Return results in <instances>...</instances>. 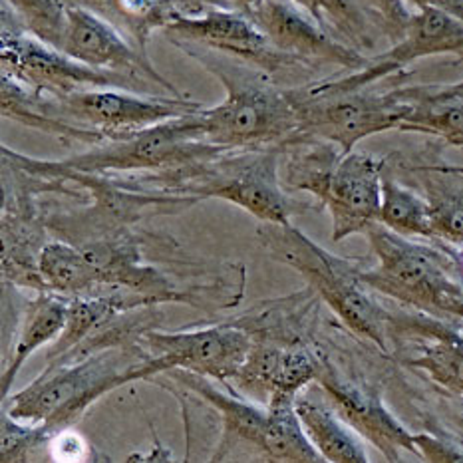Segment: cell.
Returning a JSON list of instances; mask_svg holds the SVG:
<instances>
[{"label": "cell", "instance_id": "33", "mask_svg": "<svg viewBox=\"0 0 463 463\" xmlns=\"http://www.w3.org/2000/svg\"><path fill=\"white\" fill-rule=\"evenodd\" d=\"M414 8H436L463 23V0H406Z\"/></svg>", "mask_w": 463, "mask_h": 463}, {"label": "cell", "instance_id": "27", "mask_svg": "<svg viewBox=\"0 0 463 463\" xmlns=\"http://www.w3.org/2000/svg\"><path fill=\"white\" fill-rule=\"evenodd\" d=\"M340 43L364 54L374 48L372 20L358 0H290Z\"/></svg>", "mask_w": 463, "mask_h": 463}, {"label": "cell", "instance_id": "23", "mask_svg": "<svg viewBox=\"0 0 463 463\" xmlns=\"http://www.w3.org/2000/svg\"><path fill=\"white\" fill-rule=\"evenodd\" d=\"M408 169L418 175L424 187L434 239L463 247V175L449 174L436 164L411 165Z\"/></svg>", "mask_w": 463, "mask_h": 463}, {"label": "cell", "instance_id": "2", "mask_svg": "<svg viewBox=\"0 0 463 463\" xmlns=\"http://www.w3.org/2000/svg\"><path fill=\"white\" fill-rule=\"evenodd\" d=\"M283 154V147L229 149L191 165L159 174H126L119 179L136 189L164 191L195 201L223 199L263 223L285 225L315 205L288 197L280 187L279 167Z\"/></svg>", "mask_w": 463, "mask_h": 463}, {"label": "cell", "instance_id": "35", "mask_svg": "<svg viewBox=\"0 0 463 463\" xmlns=\"http://www.w3.org/2000/svg\"><path fill=\"white\" fill-rule=\"evenodd\" d=\"M439 169L444 171H449V174H458V175H463V165H448V164H436Z\"/></svg>", "mask_w": 463, "mask_h": 463}, {"label": "cell", "instance_id": "21", "mask_svg": "<svg viewBox=\"0 0 463 463\" xmlns=\"http://www.w3.org/2000/svg\"><path fill=\"white\" fill-rule=\"evenodd\" d=\"M411 112L400 132H418L463 149V80L449 86H411Z\"/></svg>", "mask_w": 463, "mask_h": 463}, {"label": "cell", "instance_id": "19", "mask_svg": "<svg viewBox=\"0 0 463 463\" xmlns=\"http://www.w3.org/2000/svg\"><path fill=\"white\" fill-rule=\"evenodd\" d=\"M68 305L70 298L58 293L43 290L36 298L30 300L24 310L23 322H20L18 336L13 346V352L6 358L3 370V400L8 398L10 388L18 376L20 368L26 364V360L34 354L38 348L52 345L62 335L68 320Z\"/></svg>", "mask_w": 463, "mask_h": 463}, {"label": "cell", "instance_id": "25", "mask_svg": "<svg viewBox=\"0 0 463 463\" xmlns=\"http://www.w3.org/2000/svg\"><path fill=\"white\" fill-rule=\"evenodd\" d=\"M428 325L431 342L421 346L414 358H408L406 366L424 370L439 386L463 396V330L448 328L436 320H428Z\"/></svg>", "mask_w": 463, "mask_h": 463}, {"label": "cell", "instance_id": "7", "mask_svg": "<svg viewBox=\"0 0 463 463\" xmlns=\"http://www.w3.org/2000/svg\"><path fill=\"white\" fill-rule=\"evenodd\" d=\"M378 259L360 270L370 290L430 315L454 317L463 305V265L448 250L418 243L376 221L364 233Z\"/></svg>", "mask_w": 463, "mask_h": 463}, {"label": "cell", "instance_id": "5", "mask_svg": "<svg viewBox=\"0 0 463 463\" xmlns=\"http://www.w3.org/2000/svg\"><path fill=\"white\" fill-rule=\"evenodd\" d=\"M225 147L201 142L191 136L184 116L167 119L157 126L139 129L104 144L90 146L88 152L70 156L66 159H36L23 156L3 146V161L46 179H58L64 174H159L197 164L219 154Z\"/></svg>", "mask_w": 463, "mask_h": 463}, {"label": "cell", "instance_id": "12", "mask_svg": "<svg viewBox=\"0 0 463 463\" xmlns=\"http://www.w3.org/2000/svg\"><path fill=\"white\" fill-rule=\"evenodd\" d=\"M439 54H456L463 58V23L436 8H420L411 14L404 36L390 50L368 58L364 68L346 76L318 80L305 84L310 94H340L364 90L370 84L398 74L416 60Z\"/></svg>", "mask_w": 463, "mask_h": 463}, {"label": "cell", "instance_id": "13", "mask_svg": "<svg viewBox=\"0 0 463 463\" xmlns=\"http://www.w3.org/2000/svg\"><path fill=\"white\" fill-rule=\"evenodd\" d=\"M58 50L90 68L129 76L152 94L154 90H161L167 96H184L157 72L147 54L139 52L116 26L90 13L88 8L70 5L64 36Z\"/></svg>", "mask_w": 463, "mask_h": 463}, {"label": "cell", "instance_id": "31", "mask_svg": "<svg viewBox=\"0 0 463 463\" xmlns=\"http://www.w3.org/2000/svg\"><path fill=\"white\" fill-rule=\"evenodd\" d=\"M414 444L418 448V454L426 461H463V446H458L449 439L436 438L431 434H414Z\"/></svg>", "mask_w": 463, "mask_h": 463}, {"label": "cell", "instance_id": "16", "mask_svg": "<svg viewBox=\"0 0 463 463\" xmlns=\"http://www.w3.org/2000/svg\"><path fill=\"white\" fill-rule=\"evenodd\" d=\"M318 376V356L305 346H277L253 340L243 368L233 380L239 388L263 398L298 396Z\"/></svg>", "mask_w": 463, "mask_h": 463}, {"label": "cell", "instance_id": "1", "mask_svg": "<svg viewBox=\"0 0 463 463\" xmlns=\"http://www.w3.org/2000/svg\"><path fill=\"white\" fill-rule=\"evenodd\" d=\"M227 90L219 106L184 116L191 136L225 149L285 147L300 128L293 88H279L269 74L201 48H184Z\"/></svg>", "mask_w": 463, "mask_h": 463}, {"label": "cell", "instance_id": "15", "mask_svg": "<svg viewBox=\"0 0 463 463\" xmlns=\"http://www.w3.org/2000/svg\"><path fill=\"white\" fill-rule=\"evenodd\" d=\"M245 14L253 18L270 44L305 66L332 64L356 72L368 62V56L328 34L290 0H259Z\"/></svg>", "mask_w": 463, "mask_h": 463}, {"label": "cell", "instance_id": "26", "mask_svg": "<svg viewBox=\"0 0 463 463\" xmlns=\"http://www.w3.org/2000/svg\"><path fill=\"white\" fill-rule=\"evenodd\" d=\"M380 223L406 237L434 239L431 227V211L426 195L402 185L398 179L384 167L382 175V205Z\"/></svg>", "mask_w": 463, "mask_h": 463}, {"label": "cell", "instance_id": "30", "mask_svg": "<svg viewBox=\"0 0 463 463\" xmlns=\"http://www.w3.org/2000/svg\"><path fill=\"white\" fill-rule=\"evenodd\" d=\"M358 5L366 10L370 18H374L384 33L398 43L404 36L411 20L406 0H358Z\"/></svg>", "mask_w": 463, "mask_h": 463}, {"label": "cell", "instance_id": "11", "mask_svg": "<svg viewBox=\"0 0 463 463\" xmlns=\"http://www.w3.org/2000/svg\"><path fill=\"white\" fill-rule=\"evenodd\" d=\"M139 340L154 376L187 370L219 382L237 378L253 346L249 332L229 325L181 332L146 330Z\"/></svg>", "mask_w": 463, "mask_h": 463}, {"label": "cell", "instance_id": "17", "mask_svg": "<svg viewBox=\"0 0 463 463\" xmlns=\"http://www.w3.org/2000/svg\"><path fill=\"white\" fill-rule=\"evenodd\" d=\"M165 374H169L185 390L194 392L201 400H205L211 408L219 411L221 424H223V434L221 436L223 438L219 441L213 461L225 459L239 446L255 448L263 454V439L269 420L267 410L217 390L207 376L194 374V372L187 370H169Z\"/></svg>", "mask_w": 463, "mask_h": 463}, {"label": "cell", "instance_id": "9", "mask_svg": "<svg viewBox=\"0 0 463 463\" xmlns=\"http://www.w3.org/2000/svg\"><path fill=\"white\" fill-rule=\"evenodd\" d=\"M0 66L3 76L38 96H66L86 88H122L152 94L129 76L90 68L28 34L6 3L0 30Z\"/></svg>", "mask_w": 463, "mask_h": 463}, {"label": "cell", "instance_id": "18", "mask_svg": "<svg viewBox=\"0 0 463 463\" xmlns=\"http://www.w3.org/2000/svg\"><path fill=\"white\" fill-rule=\"evenodd\" d=\"M116 26L139 52L147 54V43L156 30H164L181 14L203 10L211 0H68Z\"/></svg>", "mask_w": 463, "mask_h": 463}, {"label": "cell", "instance_id": "10", "mask_svg": "<svg viewBox=\"0 0 463 463\" xmlns=\"http://www.w3.org/2000/svg\"><path fill=\"white\" fill-rule=\"evenodd\" d=\"M181 50L201 48L237 62L253 66L273 78L290 68H305L293 56L280 52L253 18L233 6L207 5L194 14H181L161 30Z\"/></svg>", "mask_w": 463, "mask_h": 463}, {"label": "cell", "instance_id": "20", "mask_svg": "<svg viewBox=\"0 0 463 463\" xmlns=\"http://www.w3.org/2000/svg\"><path fill=\"white\" fill-rule=\"evenodd\" d=\"M297 414L300 418L310 444L330 463H368L366 439L342 418L338 411L310 400L297 396Z\"/></svg>", "mask_w": 463, "mask_h": 463}, {"label": "cell", "instance_id": "29", "mask_svg": "<svg viewBox=\"0 0 463 463\" xmlns=\"http://www.w3.org/2000/svg\"><path fill=\"white\" fill-rule=\"evenodd\" d=\"M52 431L44 426L26 424V421L14 420L5 411L3 424H0V461L3 463H23L28 461V454L33 449L48 444Z\"/></svg>", "mask_w": 463, "mask_h": 463}, {"label": "cell", "instance_id": "28", "mask_svg": "<svg viewBox=\"0 0 463 463\" xmlns=\"http://www.w3.org/2000/svg\"><path fill=\"white\" fill-rule=\"evenodd\" d=\"M28 34L60 48L68 20V0H5Z\"/></svg>", "mask_w": 463, "mask_h": 463}, {"label": "cell", "instance_id": "14", "mask_svg": "<svg viewBox=\"0 0 463 463\" xmlns=\"http://www.w3.org/2000/svg\"><path fill=\"white\" fill-rule=\"evenodd\" d=\"M317 384L325 392L330 406L370 441L386 461H402V451L418 454L414 434L400 424L384 406L376 388L352 380L332 366L325 356H318Z\"/></svg>", "mask_w": 463, "mask_h": 463}, {"label": "cell", "instance_id": "34", "mask_svg": "<svg viewBox=\"0 0 463 463\" xmlns=\"http://www.w3.org/2000/svg\"><path fill=\"white\" fill-rule=\"evenodd\" d=\"M257 3L259 0H229V6L241 10V13H249V10L253 8Z\"/></svg>", "mask_w": 463, "mask_h": 463}, {"label": "cell", "instance_id": "24", "mask_svg": "<svg viewBox=\"0 0 463 463\" xmlns=\"http://www.w3.org/2000/svg\"><path fill=\"white\" fill-rule=\"evenodd\" d=\"M44 288L68 298L98 295L99 285L84 250L68 241L46 243L38 259Z\"/></svg>", "mask_w": 463, "mask_h": 463}, {"label": "cell", "instance_id": "32", "mask_svg": "<svg viewBox=\"0 0 463 463\" xmlns=\"http://www.w3.org/2000/svg\"><path fill=\"white\" fill-rule=\"evenodd\" d=\"M50 454H52L54 461H82L90 458V446L86 439L80 434H72V431L62 430L48 439Z\"/></svg>", "mask_w": 463, "mask_h": 463}, {"label": "cell", "instance_id": "22", "mask_svg": "<svg viewBox=\"0 0 463 463\" xmlns=\"http://www.w3.org/2000/svg\"><path fill=\"white\" fill-rule=\"evenodd\" d=\"M267 430L263 439V459L283 463L325 461L310 444L297 414V396L273 394L267 400Z\"/></svg>", "mask_w": 463, "mask_h": 463}, {"label": "cell", "instance_id": "36", "mask_svg": "<svg viewBox=\"0 0 463 463\" xmlns=\"http://www.w3.org/2000/svg\"><path fill=\"white\" fill-rule=\"evenodd\" d=\"M454 318H458V320H461L463 322V305L456 310V315H454Z\"/></svg>", "mask_w": 463, "mask_h": 463}, {"label": "cell", "instance_id": "4", "mask_svg": "<svg viewBox=\"0 0 463 463\" xmlns=\"http://www.w3.org/2000/svg\"><path fill=\"white\" fill-rule=\"evenodd\" d=\"M287 154L285 184L315 195L330 211L332 241L366 233L380 221L386 159L350 152L322 139H295Z\"/></svg>", "mask_w": 463, "mask_h": 463}, {"label": "cell", "instance_id": "3", "mask_svg": "<svg viewBox=\"0 0 463 463\" xmlns=\"http://www.w3.org/2000/svg\"><path fill=\"white\" fill-rule=\"evenodd\" d=\"M152 376V366L144 358L139 342L136 346H102L80 356L48 362L43 376L5 400L10 402L6 414L58 434L72 428L108 392Z\"/></svg>", "mask_w": 463, "mask_h": 463}, {"label": "cell", "instance_id": "8", "mask_svg": "<svg viewBox=\"0 0 463 463\" xmlns=\"http://www.w3.org/2000/svg\"><path fill=\"white\" fill-rule=\"evenodd\" d=\"M293 92L300 118L295 139H322L338 146L342 154L354 152L356 144L370 136L400 129L414 99L411 86L388 92H370L364 88L340 94H310L305 86H298Z\"/></svg>", "mask_w": 463, "mask_h": 463}, {"label": "cell", "instance_id": "6", "mask_svg": "<svg viewBox=\"0 0 463 463\" xmlns=\"http://www.w3.org/2000/svg\"><path fill=\"white\" fill-rule=\"evenodd\" d=\"M259 241L270 257L303 275L348 330L370 340L380 350L390 352V315L362 283L356 265L328 253L290 223H263L259 229Z\"/></svg>", "mask_w": 463, "mask_h": 463}]
</instances>
